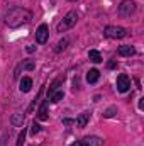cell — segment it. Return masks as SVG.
<instances>
[{
    "instance_id": "cell-20",
    "label": "cell",
    "mask_w": 144,
    "mask_h": 146,
    "mask_svg": "<svg viewBox=\"0 0 144 146\" xmlns=\"http://www.w3.org/2000/svg\"><path fill=\"white\" fill-rule=\"evenodd\" d=\"M39 131H41V126L34 121V122H32V127H31V134H37Z\"/></svg>"
},
{
    "instance_id": "cell-16",
    "label": "cell",
    "mask_w": 144,
    "mask_h": 146,
    "mask_svg": "<svg viewBox=\"0 0 144 146\" xmlns=\"http://www.w3.org/2000/svg\"><path fill=\"white\" fill-rule=\"evenodd\" d=\"M20 66H22V70H26V72H32V70L36 68V63H34L32 60H26Z\"/></svg>"
},
{
    "instance_id": "cell-6",
    "label": "cell",
    "mask_w": 144,
    "mask_h": 146,
    "mask_svg": "<svg viewBox=\"0 0 144 146\" xmlns=\"http://www.w3.org/2000/svg\"><path fill=\"white\" fill-rule=\"evenodd\" d=\"M48 37H49V27L46 24H41L36 31V41L39 44H44L48 41Z\"/></svg>"
},
{
    "instance_id": "cell-21",
    "label": "cell",
    "mask_w": 144,
    "mask_h": 146,
    "mask_svg": "<svg viewBox=\"0 0 144 146\" xmlns=\"http://www.w3.org/2000/svg\"><path fill=\"white\" fill-rule=\"evenodd\" d=\"M73 122H75V121H73V119H68V117L63 119V124H66V126H70V124H73Z\"/></svg>"
},
{
    "instance_id": "cell-5",
    "label": "cell",
    "mask_w": 144,
    "mask_h": 146,
    "mask_svg": "<svg viewBox=\"0 0 144 146\" xmlns=\"http://www.w3.org/2000/svg\"><path fill=\"white\" fill-rule=\"evenodd\" d=\"M115 85H117V90H119L120 94H126V92L131 88V80H129V76H127L126 73H120V75L117 76Z\"/></svg>"
},
{
    "instance_id": "cell-9",
    "label": "cell",
    "mask_w": 144,
    "mask_h": 146,
    "mask_svg": "<svg viewBox=\"0 0 144 146\" xmlns=\"http://www.w3.org/2000/svg\"><path fill=\"white\" fill-rule=\"evenodd\" d=\"M90 115H92L90 112H83V114H80V115H78V119L75 121V122H76V126H78V127H85V126L88 124V121H90Z\"/></svg>"
},
{
    "instance_id": "cell-13",
    "label": "cell",
    "mask_w": 144,
    "mask_h": 146,
    "mask_svg": "<svg viewBox=\"0 0 144 146\" xmlns=\"http://www.w3.org/2000/svg\"><path fill=\"white\" fill-rule=\"evenodd\" d=\"M98 78H100V72H98V70H95V68L87 73V82H88V83H95Z\"/></svg>"
},
{
    "instance_id": "cell-17",
    "label": "cell",
    "mask_w": 144,
    "mask_h": 146,
    "mask_svg": "<svg viewBox=\"0 0 144 146\" xmlns=\"http://www.w3.org/2000/svg\"><path fill=\"white\" fill-rule=\"evenodd\" d=\"M66 46H68V37H63V39H61V41L58 42V46H56V51L59 53V51H63V49H65Z\"/></svg>"
},
{
    "instance_id": "cell-15",
    "label": "cell",
    "mask_w": 144,
    "mask_h": 146,
    "mask_svg": "<svg viewBox=\"0 0 144 146\" xmlns=\"http://www.w3.org/2000/svg\"><path fill=\"white\" fill-rule=\"evenodd\" d=\"M63 97H65V92L63 90H56V92H53L49 95V100L51 102H59V100H63Z\"/></svg>"
},
{
    "instance_id": "cell-10",
    "label": "cell",
    "mask_w": 144,
    "mask_h": 146,
    "mask_svg": "<svg viewBox=\"0 0 144 146\" xmlns=\"http://www.w3.org/2000/svg\"><path fill=\"white\" fill-rule=\"evenodd\" d=\"M31 87H32V78H29V76H24L22 80H20V92H24V94H27L29 90H31Z\"/></svg>"
},
{
    "instance_id": "cell-2",
    "label": "cell",
    "mask_w": 144,
    "mask_h": 146,
    "mask_svg": "<svg viewBox=\"0 0 144 146\" xmlns=\"http://www.w3.org/2000/svg\"><path fill=\"white\" fill-rule=\"evenodd\" d=\"M78 22V14H76V10H71V12H68L65 17H63V21L58 24V33H65V31H68V29H71L73 26Z\"/></svg>"
},
{
    "instance_id": "cell-23",
    "label": "cell",
    "mask_w": 144,
    "mask_h": 146,
    "mask_svg": "<svg viewBox=\"0 0 144 146\" xmlns=\"http://www.w3.org/2000/svg\"><path fill=\"white\" fill-rule=\"evenodd\" d=\"M70 146H81V143H80V141H76V143H73V145H70Z\"/></svg>"
},
{
    "instance_id": "cell-22",
    "label": "cell",
    "mask_w": 144,
    "mask_h": 146,
    "mask_svg": "<svg viewBox=\"0 0 144 146\" xmlns=\"http://www.w3.org/2000/svg\"><path fill=\"white\" fill-rule=\"evenodd\" d=\"M34 51H36L34 46H27V53H34Z\"/></svg>"
},
{
    "instance_id": "cell-8",
    "label": "cell",
    "mask_w": 144,
    "mask_h": 146,
    "mask_svg": "<svg viewBox=\"0 0 144 146\" xmlns=\"http://www.w3.org/2000/svg\"><path fill=\"white\" fill-rule=\"evenodd\" d=\"M48 102H49V99L44 100V102L41 104L39 110H37V119H39V121H48Z\"/></svg>"
},
{
    "instance_id": "cell-24",
    "label": "cell",
    "mask_w": 144,
    "mask_h": 146,
    "mask_svg": "<svg viewBox=\"0 0 144 146\" xmlns=\"http://www.w3.org/2000/svg\"><path fill=\"white\" fill-rule=\"evenodd\" d=\"M70 2H76V0H70Z\"/></svg>"
},
{
    "instance_id": "cell-1",
    "label": "cell",
    "mask_w": 144,
    "mask_h": 146,
    "mask_svg": "<svg viewBox=\"0 0 144 146\" xmlns=\"http://www.w3.org/2000/svg\"><path fill=\"white\" fill-rule=\"evenodd\" d=\"M32 19V12L27 10V9H22V7H14L7 12L5 15V24L12 29L15 27H20V26H26L29 24Z\"/></svg>"
},
{
    "instance_id": "cell-4",
    "label": "cell",
    "mask_w": 144,
    "mask_h": 146,
    "mask_svg": "<svg viewBox=\"0 0 144 146\" xmlns=\"http://www.w3.org/2000/svg\"><path fill=\"white\" fill-rule=\"evenodd\" d=\"M136 12V3L134 0H122V3L119 5V14L122 17H131Z\"/></svg>"
},
{
    "instance_id": "cell-19",
    "label": "cell",
    "mask_w": 144,
    "mask_h": 146,
    "mask_svg": "<svg viewBox=\"0 0 144 146\" xmlns=\"http://www.w3.org/2000/svg\"><path fill=\"white\" fill-rule=\"evenodd\" d=\"M115 112H117V107H114V106H112V107H108V109L104 112V117H112Z\"/></svg>"
},
{
    "instance_id": "cell-7",
    "label": "cell",
    "mask_w": 144,
    "mask_h": 146,
    "mask_svg": "<svg viewBox=\"0 0 144 146\" xmlns=\"http://www.w3.org/2000/svg\"><path fill=\"white\" fill-rule=\"evenodd\" d=\"M80 143L81 146H104V139H100L98 136H87Z\"/></svg>"
},
{
    "instance_id": "cell-18",
    "label": "cell",
    "mask_w": 144,
    "mask_h": 146,
    "mask_svg": "<svg viewBox=\"0 0 144 146\" xmlns=\"http://www.w3.org/2000/svg\"><path fill=\"white\" fill-rule=\"evenodd\" d=\"M24 141H26V129H22V131H20V134H19V138H17L15 146H24Z\"/></svg>"
},
{
    "instance_id": "cell-3",
    "label": "cell",
    "mask_w": 144,
    "mask_h": 146,
    "mask_svg": "<svg viewBox=\"0 0 144 146\" xmlns=\"http://www.w3.org/2000/svg\"><path fill=\"white\" fill-rule=\"evenodd\" d=\"M104 34L108 37V39H122L129 34V31L126 27H120V26H107Z\"/></svg>"
},
{
    "instance_id": "cell-14",
    "label": "cell",
    "mask_w": 144,
    "mask_h": 146,
    "mask_svg": "<svg viewBox=\"0 0 144 146\" xmlns=\"http://www.w3.org/2000/svg\"><path fill=\"white\" fill-rule=\"evenodd\" d=\"M88 58H90V61H93V63H100V61H102V56H100V53H98L97 49H90V51H88Z\"/></svg>"
},
{
    "instance_id": "cell-12",
    "label": "cell",
    "mask_w": 144,
    "mask_h": 146,
    "mask_svg": "<svg viewBox=\"0 0 144 146\" xmlns=\"http://www.w3.org/2000/svg\"><path fill=\"white\" fill-rule=\"evenodd\" d=\"M119 54L120 56H132V54H136V49L132 46H120L119 48Z\"/></svg>"
},
{
    "instance_id": "cell-11",
    "label": "cell",
    "mask_w": 144,
    "mask_h": 146,
    "mask_svg": "<svg viewBox=\"0 0 144 146\" xmlns=\"http://www.w3.org/2000/svg\"><path fill=\"white\" fill-rule=\"evenodd\" d=\"M10 122H12V126H15V127H20V126L24 124V114H20V112H15V114H12V117H10Z\"/></svg>"
}]
</instances>
